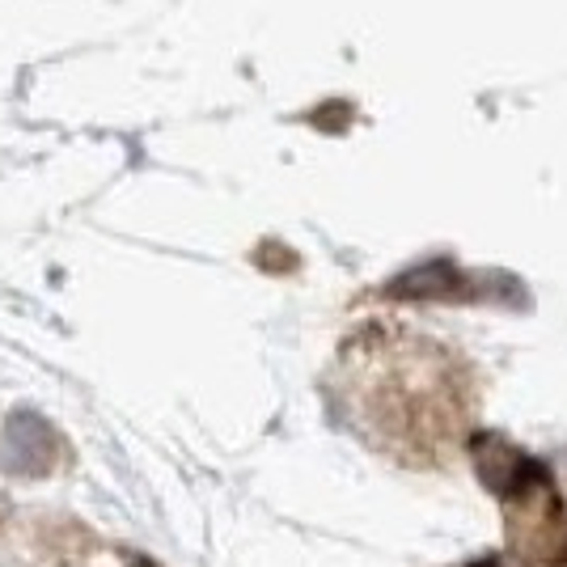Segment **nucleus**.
I'll return each mask as SVG.
<instances>
[{
    "instance_id": "obj_1",
    "label": "nucleus",
    "mask_w": 567,
    "mask_h": 567,
    "mask_svg": "<svg viewBox=\"0 0 567 567\" xmlns=\"http://www.w3.org/2000/svg\"><path fill=\"white\" fill-rule=\"evenodd\" d=\"M373 352V424L385 427L390 441H411L415 453H427L445 432H457V381L453 364L427 343Z\"/></svg>"
},
{
    "instance_id": "obj_2",
    "label": "nucleus",
    "mask_w": 567,
    "mask_h": 567,
    "mask_svg": "<svg viewBox=\"0 0 567 567\" xmlns=\"http://www.w3.org/2000/svg\"><path fill=\"white\" fill-rule=\"evenodd\" d=\"M60 462V436L55 427L34 415V411H18L9 415V424L0 432V471L22 474V478H39Z\"/></svg>"
},
{
    "instance_id": "obj_3",
    "label": "nucleus",
    "mask_w": 567,
    "mask_h": 567,
    "mask_svg": "<svg viewBox=\"0 0 567 567\" xmlns=\"http://www.w3.org/2000/svg\"><path fill=\"white\" fill-rule=\"evenodd\" d=\"M474 462H478L483 483H487L496 496L525 499L529 492H538V487L550 483L543 462H534L529 453L513 450L504 436H478V441H474Z\"/></svg>"
},
{
    "instance_id": "obj_4",
    "label": "nucleus",
    "mask_w": 567,
    "mask_h": 567,
    "mask_svg": "<svg viewBox=\"0 0 567 567\" xmlns=\"http://www.w3.org/2000/svg\"><path fill=\"white\" fill-rule=\"evenodd\" d=\"M474 567H499V564H496V559H492V564H474Z\"/></svg>"
}]
</instances>
